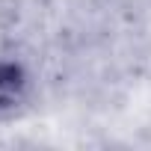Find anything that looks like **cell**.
<instances>
[{"label":"cell","instance_id":"obj_1","mask_svg":"<svg viewBox=\"0 0 151 151\" xmlns=\"http://www.w3.org/2000/svg\"><path fill=\"white\" fill-rule=\"evenodd\" d=\"M33 95V74L18 56H0V116L21 110Z\"/></svg>","mask_w":151,"mask_h":151}]
</instances>
